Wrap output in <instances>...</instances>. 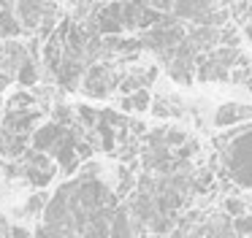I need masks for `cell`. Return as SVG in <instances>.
Instances as JSON below:
<instances>
[{
    "label": "cell",
    "instance_id": "cell-17",
    "mask_svg": "<svg viewBox=\"0 0 252 238\" xmlns=\"http://www.w3.org/2000/svg\"><path fill=\"white\" fill-rule=\"evenodd\" d=\"M247 89H250V95H252V76L247 79Z\"/></svg>",
    "mask_w": 252,
    "mask_h": 238
},
{
    "label": "cell",
    "instance_id": "cell-5",
    "mask_svg": "<svg viewBox=\"0 0 252 238\" xmlns=\"http://www.w3.org/2000/svg\"><path fill=\"white\" fill-rule=\"evenodd\" d=\"M84 70H87V65H84L82 57H68V54H63L60 65H57V70L52 76H55L57 87L65 92H73L79 84H82V76Z\"/></svg>",
    "mask_w": 252,
    "mask_h": 238
},
{
    "label": "cell",
    "instance_id": "cell-4",
    "mask_svg": "<svg viewBox=\"0 0 252 238\" xmlns=\"http://www.w3.org/2000/svg\"><path fill=\"white\" fill-rule=\"evenodd\" d=\"M252 119V106L247 103H225L220 106L217 111L212 114V124L220 130H233V127H241Z\"/></svg>",
    "mask_w": 252,
    "mask_h": 238
},
{
    "label": "cell",
    "instance_id": "cell-16",
    "mask_svg": "<svg viewBox=\"0 0 252 238\" xmlns=\"http://www.w3.org/2000/svg\"><path fill=\"white\" fill-rule=\"evenodd\" d=\"M120 111H125V114H133V106H130V97H120Z\"/></svg>",
    "mask_w": 252,
    "mask_h": 238
},
{
    "label": "cell",
    "instance_id": "cell-10",
    "mask_svg": "<svg viewBox=\"0 0 252 238\" xmlns=\"http://www.w3.org/2000/svg\"><path fill=\"white\" fill-rule=\"evenodd\" d=\"M46 203H49V195H46L44 189H35V192L25 200V206H22V211H19V214H22V216H33V219H35V216L44 214Z\"/></svg>",
    "mask_w": 252,
    "mask_h": 238
},
{
    "label": "cell",
    "instance_id": "cell-3",
    "mask_svg": "<svg viewBox=\"0 0 252 238\" xmlns=\"http://www.w3.org/2000/svg\"><path fill=\"white\" fill-rule=\"evenodd\" d=\"M57 8H60V3H14V16H17L22 32H30V38H33L41 19Z\"/></svg>",
    "mask_w": 252,
    "mask_h": 238
},
{
    "label": "cell",
    "instance_id": "cell-11",
    "mask_svg": "<svg viewBox=\"0 0 252 238\" xmlns=\"http://www.w3.org/2000/svg\"><path fill=\"white\" fill-rule=\"evenodd\" d=\"M247 208H250V203H247L244 198H239V195H228V198H222V211H225L228 219H239V216H244Z\"/></svg>",
    "mask_w": 252,
    "mask_h": 238
},
{
    "label": "cell",
    "instance_id": "cell-12",
    "mask_svg": "<svg viewBox=\"0 0 252 238\" xmlns=\"http://www.w3.org/2000/svg\"><path fill=\"white\" fill-rule=\"evenodd\" d=\"M6 106H8V111H28V108H35V95L33 92L19 89L6 100Z\"/></svg>",
    "mask_w": 252,
    "mask_h": 238
},
{
    "label": "cell",
    "instance_id": "cell-7",
    "mask_svg": "<svg viewBox=\"0 0 252 238\" xmlns=\"http://www.w3.org/2000/svg\"><path fill=\"white\" fill-rule=\"evenodd\" d=\"M63 135H65V127H60L55 122H44L30 133V149L41 151V154H52V149L60 144Z\"/></svg>",
    "mask_w": 252,
    "mask_h": 238
},
{
    "label": "cell",
    "instance_id": "cell-14",
    "mask_svg": "<svg viewBox=\"0 0 252 238\" xmlns=\"http://www.w3.org/2000/svg\"><path fill=\"white\" fill-rule=\"evenodd\" d=\"M230 222H233V225H230V230L236 233V238H239V236L252 238V216H250V214L239 216V219H230Z\"/></svg>",
    "mask_w": 252,
    "mask_h": 238
},
{
    "label": "cell",
    "instance_id": "cell-2",
    "mask_svg": "<svg viewBox=\"0 0 252 238\" xmlns=\"http://www.w3.org/2000/svg\"><path fill=\"white\" fill-rule=\"evenodd\" d=\"M120 81H122V70H114L111 62H93V65H87L79 87L93 100H103V97H109L120 87Z\"/></svg>",
    "mask_w": 252,
    "mask_h": 238
},
{
    "label": "cell",
    "instance_id": "cell-9",
    "mask_svg": "<svg viewBox=\"0 0 252 238\" xmlns=\"http://www.w3.org/2000/svg\"><path fill=\"white\" fill-rule=\"evenodd\" d=\"M14 79L19 81L22 89H33L41 81V62H33L30 57H25L22 62H19V68L14 70Z\"/></svg>",
    "mask_w": 252,
    "mask_h": 238
},
{
    "label": "cell",
    "instance_id": "cell-1",
    "mask_svg": "<svg viewBox=\"0 0 252 238\" xmlns=\"http://www.w3.org/2000/svg\"><path fill=\"white\" fill-rule=\"evenodd\" d=\"M222 171L228 178H233L236 187L252 189V124L241 130L222 151Z\"/></svg>",
    "mask_w": 252,
    "mask_h": 238
},
{
    "label": "cell",
    "instance_id": "cell-6",
    "mask_svg": "<svg viewBox=\"0 0 252 238\" xmlns=\"http://www.w3.org/2000/svg\"><path fill=\"white\" fill-rule=\"evenodd\" d=\"M38 124H44V111L41 108H28V111H8L0 127L17 135H30Z\"/></svg>",
    "mask_w": 252,
    "mask_h": 238
},
{
    "label": "cell",
    "instance_id": "cell-15",
    "mask_svg": "<svg viewBox=\"0 0 252 238\" xmlns=\"http://www.w3.org/2000/svg\"><path fill=\"white\" fill-rule=\"evenodd\" d=\"M241 35L247 38V41H250V46H252V22H244V25H241Z\"/></svg>",
    "mask_w": 252,
    "mask_h": 238
},
{
    "label": "cell",
    "instance_id": "cell-13",
    "mask_svg": "<svg viewBox=\"0 0 252 238\" xmlns=\"http://www.w3.org/2000/svg\"><path fill=\"white\" fill-rule=\"evenodd\" d=\"M125 97H130V106H133V111H136V114H147L149 106H152V92H149V89H138V92L125 95Z\"/></svg>",
    "mask_w": 252,
    "mask_h": 238
},
{
    "label": "cell",
    "instance_id": "cell-8",
    "mask_svg": "<svg viewBox=\"0 0 252 238\" xmlns=\"http://www.w3.org/2000/svg\"><path fill=\"white\" fill-rule=\"evenodd\" d=\"M22 35L17 16H14V3H0V38L3 41H17Z\"/></svg>",
    "mask_w": 252,
    "mask_h": 238
}]
</instances>
